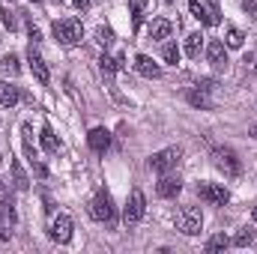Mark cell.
I'll list each match as a JSON object with an SVG mask.
<instances>
[{
    "label": "cell",
    "mask_w": 257,
    "mask_h": 254,
    "mask_svg": "<svg viewBox=\"0 0 257 254\" xmlns=\"http://www.w3.org/2000/svg\"><path fill=\"white\" fill-rule=\"evenodd\" d=\"M200 227H203V212H200L197 206H183V209L177 212V230H180V233L197 236Z\"/></svg>",
    "instance_id": "obj_3"
},
{
    "label": "cell",
    "mask_w": 257,
    "mask_h": 254,
    "mask_svg": "<svg viewBox=\"0 0 257 254\" xmlns=\"http://www.w3.org/2000/svg\"><path fill=\"white\" fill-rule=\"evenodd\" d=\"M200 24H206V27H218V24H221V9H218L215 0L203 3V21H200Z\"/></svg>",
    "instance_id": "obj_16"
},
{
    "label": "cell",
    "mask_w": 257,
    "mask_h": 254,
    "mask_svg": "<svg viewBox=\"0 0 257 254\" xmlns=\"http://www.w3.org/2000/svg\"><path fill=\"white\" fill-rule=\"evenodd\" d=\"M39 141H42V150H45V153H57V150H60V141H57V135H54L51 126H42Z\"/></svg>",
    "instance_id": "obj_18"
},
{
    "label": "cell",
    "mask_w": 257,
    "mask_h": 254,
    "mask_svg": "<svg viewBox=\"0 0 257 254\" xmlns=\"http://www.w3.org/2000/svg\"><path fill=\"white\" fill-rule=\"evenodd\" d=\"M251 218L257 221V206H251Z\"/></svg>",
    "instance_id": "obj_35"
},
{
    "label": "cell",
    "mask_w": 257,
    "mask_h": 254,
    "mask_svg": "<svg viewBox=\"0 0 257 254\" xmlns=\"http://www.w3.org/2000/svg\"><path fill=\"white\" fill-rule=\"evenodd\" d=\"M0 21H3V27H6V30H15V27H18V18H15V12H9V9H3V12H0Z\"/></svg>",
    "instance_id": "obj_28"
},
{
    "label": "cell",
    "mask_w": 257,
    "mask_h": 254,
    "mask_svg": "<svg viewBox=\"0 0 257 254\" xmlns=\"http://www.w3.org/2000/svg\"><path fill=\"white\" fill-rule=\"evenodd\" d=\"M51 30H54V39L60 45H78L84 39V24L78 18H60V21H54Z\"/></svg>",
    "instance_id": "obj_2"
},
{
    "label": "cell",
    "mask_w": 257,
    "mask_h": 254,
    "mask_svg": "<svg viewBox=\"0 0 257 254\" xmlns=\"http://www.w3.org/2000/svg\"><path fill=\"white\" fill-rule=\"evenodd\" d=\"M254 78H257V63H254Z\"/></svg>",
    "instance_id": "obj_36"
},
{
    "label": "cell",
    "mask_w": 257,
    "mask_h": 254,
    "mask_svg": "<svg viewBox=\"0 0 257 254\" xmlns=\"http://www.w3.org/2000/svg\"><path fill=\"white\" fill-rule=\"evenodd\" d=\"M27 63H30V72H33V78H36L42 87H48V81H51V72H48L45 60H42V54L33 48V42H30V51H27Z\"/></svg>",
    "instance_id": "obj_9"
},
{
    "label": "cell",
    "mask_w": 257,
    "mask_h": 254,
    "mask_svg": "<svg viewBox=\"0 0 257 254\" xmlns=\"http://www.w3.org/2000/svg\"><path fill=\"white\" fill-rule=\"evenodd\" d=\"M156 191H159V197L171 200V197H177V194L183 191V180H180V177H174V174L168 171V174H162V180H159Z\"/></svg>",
    "instance_id": "obj_10"
},
{
    "label": "cell",
    "mask_w": 257,
    "mask_h": 254,
    "mask_svg": "<svg viewBox=\"0 0 257 254\" xmlns=\"http://www.w3.org/2000/svg\"><path fill=\"white\" fill-rule=\"evenodd\" d=\"M197 194L209 203V206H224L230 200V191L224 189L221 183H200L197 186Z\"/></svg>",
    "instance_id": "obj_7"
},
{
    "label": "cell",
    "mask_w": 257,
    "mask_h": 254,
    "mask_svg": "<svg viewBox=\"0 0 257 254\" xmlns=\"http://www.w3.org/2000/svg\"><path fill=\"white\" fill-rule=\"evenodd\" d=\"M171 33H174V24H171L168 18H156V21L150 24V36H153V39H171Z\"/></svg>",
    "instance_id": "obj_17"
},
{
    "label": "cell",
    "mask_w": 257,
    "mask_h": 254,
    "mask_svg": "<svg viewBox=\"0 0 257 254\" xmlns=\"http://www.w3.org/2000/svg\"><path fill=\"white\" fill-rule=\"evenodd\" d=\"M248 135H251V138L257 141V123H251V126H248Z\"/></svg>",
    "instance_id": "obj_34"
},
{
    "label": "cell",
    "mask_w": 257,
    "mask_h": 254,
    "mask_svg": "<svg viewBox=\"0 0 257 254\" xmlns=\"http://www.w3.org/2000/svg\"><path fill=\"white\" fill-rule=\"evenodd\" d=\"M18 99H21V90L15 84H9V81H0V105L3 108H15Z\"/></svg>",
    "instance_id": "obj_14"
},
{
    "label": "cell",
    "mask_w": 257,
    "mask_h": 254,
    "mask_svg": "<svg viewBox=\"0 0 257 254\" xmlns=\"http://www.w3.org/2000/svg\"><path fill=\"white\" fill-rule=\"evenodd\" d=\"M227 245H230V239H227L224 233H215V236L206 239V254H218V251H224Z\"/></svg>",
    "instance_id": "obj_21"
},
{
    "label": "cell",
    "mask_w": 257,
    "mask_h": 254,
    "mask_svg": "<svg viewBox=\"0 0 257 254\" xmlns=\"http://www.w3.org/2000/svg\"><path fill=\"white\" fill-rule=\"evenodd\" d=\"M197 87L209 93V90H215V81H212V78H200V81H197Z\"/></svg>",
    "instance_id": "obj_31"
},
{
    "label": "cell",
    "mask_w": 257,
    "mask_h": 254,
    "mask_svg": "<svg viewBox=\"0 0 257 254\" xmlns=\"http://www.w3.org/2000/svg\"><path fill=\"white\" fill-rule=\"evenodd\" d=\"M87 144H90V150L93 153H108V147H111V132L108 129H102V126H96V129H90V135H87Z\"/></svg>",
    "instance_id": "obj_12"
},
{
    "label": "cell",
    "mask_w": 257,
    "mask_h": 254,
    "mask_svg": "<svg viewBox=\"0 0 257 254\" xmlns=\"http://www.w3.org/2000/svg\"><path fill=\"white\" fill-rule=\"evenodd\" d=\"M0 165H3V156H0Z\"/></svg>",
    "instance_id": "obj_37"
},
{
    "label": "cell",
    "mask_w": 257,
    "mask_h": 254,
    "mask_svg": "<svg viewBox=\"0 0 257 254\" xmlns=\"http://www.w3.org/2000/svg\"><path fill=\"white\" fill-rule=\"evenodd\" d=\"M165 3H174V0H165Z\"/></svg>",
    "instance_id": "obj_39"
},
{
    "label": "cell",
    "mask_w": 257,
    "mask_h": 254,
    "mask_svg": "<svg viewBox=\"0 0 257 254\" xmlns=\"http://www.w3.org/2000/svg\"><path fill=\"white\" fill-rule=\"evenodd\" d=\"M72 230H75V224H72L69 215H54L51 224H48V236H51L57 245H66V242L72 239Z\"/></svg>",
    "instance_id": "obj_8"
},
{
    "label": "cell",
    "mask_w": 257,
    "mask_h": 254,
    "mask_svg": "<svg viewBox=\"0 0 257 254\" xmlns=\"http://www.w3.org/2000/svg\"><path fill=\"white\" fill-rule=\"evenodd\" d=\"M186 99H189V105L192 108H200V111H212V99H209V93L206 90H200V87H194L186 93Z\"/></svg>",
    "instance_id": "obj_15"
},
{
    "label": "cell",
    "mask_w": 257,
    "mask_h": 254,
    "mask_svg": "<svg viewBox=\"0 0 257 254\" xmlns=\"http://www.w3.org/2000/svg\"><path fill=\"white\" fill-rule=\"evenodd\" d=\"M180 159H183V150H180V147L159 150L156 156H150V171H156V174H168V171H174V168L180 165Z\"/></svg>",
    "instance_id": "obj_5"
},
{
    "label": "cell",
    "mask_w": 257,
    "mask_h": 254,
    "mask_svg": "<svg viewBox=\"0 0 257 254\" xmlns=\"http://www.w3.org/2000/svg\"><path fill=\"white\" fill-rule=\"evenodd\" d=\"M72 3H75L78 9H87V6H90V0H72Z\"/></svg>",
    "instance_id": "obj_33"
},
{
    "label": "cell",
    "mask_w": 257,
    "mask_h": 254,
    "mask_svg": "<svg viewBox=\"0 0 257 254\" xmlns=\"http://www.w3.org/2000/svg\"><path fill=\"white\" fill-rule=\"evenodd\" d=\"M33 3H42V0H33Z\"/></svg>",
    "instance_id": "obj_38"
},
{
    "label": "cell",
    "mask_w": 257,
    "mask_h": 254,
    "mask_svg": "<svg viewBox=\"0 0 257 254\" xmlns=\"http://www.w3.org/2000/svg\"><path fill=\"white\" fill-rule=\"evenodd\" d=\"M254 242V230H248V227H242L233 239H230V245H239V248H245V245H251Z\"/></svg>",
    "instance_id": "obj_24"
},
{
    "label": "cell",
    "mask_w": 257,
    "mask_h": 254,
    "mask_svg": "<svg viewBox=\"0 0 257 254\" xmlns=\"http://www.w3.org/2000/svg\"><path fill=\"white\" fill-rule=\"evenodd\" d=\"M212 162L224 177H239V171H242V165L230 147H212Z\"/></svg>",
    "instance_id": "obj_4"
},
{
    "label": "cell",
    "mask_w": 257,
    "mask_h": 254,
    "mask_svg": "<svg viewBox=\"0 0 257 254\" xmlns=\"http://www.w3.org/2000/svg\"><path fill=\"white\" fill-rule=\"evenodd\" d=\"M135 69H138V75H144L150 81H159L162 78V66L153 63V57H147V54H138L135 57Z\"/></svg>",
    "instance_id": "obj_13"
},
{
    "label": "cell",
    "mask_w": 257,
    "mask_h": 254,
    "mask_svg": "<svg viewBox=\"0 0 257 254\" xmlns=\"http://www.w3.org/2000/svg\"><path fill=\"white\" fill-rule=\"evenodd\" d=\"M9 168H12V186H15L18 191H27V189H30V177L24 174V168H21L18 162H12Z\"/></svg>",
    "instance_id": "obj_19"
},
{
    "label": "cell",
    "mask_w": 257,
    "mask_h": 254,
    "mask_svg": "<svg viewBox=\"0 0 257 254\" xmlns=\"http://www.w3.org/2000/svg\"><path fill=\"white\" fill-rule=\"evenodd\" d=\"M0 69H3V72H9V75H18V72H21V63H18V57H15V54H6V57H3V63H0Z\"/></svg>",
    "instance_id": "obj_26"
},
{
    "label": "cell",
    "mask_w": 257,
    "mask_h": 254,
    "mask_svg": "<svg viewBox=\"0 0 257 254\" xmlns=\"http://www.w3.org/2000/svg\"><path fill=\"white\" fill-rule=\"evenodd\" d=\"M96 42H99L102 48H108V45L114 42V33H111V27H99V30H96Z\"/></svg>",
    "instance_id": "obj_27"
},
{
    "label": "cell",
    "mask_w": 257,
    "mask_h": 254,
    "mask_svg": "<svg viewBox=\"0 0 257 254\" xmlns=\"http://www.w3.org/2000/svg\"><path fill=\"white\" fill-rule=\"evenodd\" d=\"M57 3H63V0H57Z\"/></svg>",
    "instance_id": "obj_40"
},
{
    "label": "cell",
    "mask_w": 257,
    "mask_h": 254,
    "mask_svg": "<svg viewBox=\"0 0 257 254\" xmlns=\"http://www.w3.org/2000/svg\"><path fill=\"white\" fill-rule=\"evenodd\" d=\"M144 6H147V0H128V9H132V21H135V30L141 27V18H144Z\"/></svg>",
    "instance_id": "obj_25"
},
{
    "label": "cell",
    "mask_w": 257,
    "mask_h": 254,
    "mask_svg": "<svg viewBox=\"0 0 257 254\" xmlns=\"http://www.w3.org/2000/svg\"><path fill=\"white\" fill-rule=\"evenodd\" d=\"M242 9H245L248 15H254V12H257V3H254V0H242Z\"/></svg>",
    "instance_id": "obj_32"
},
{
    "label": "cell",
    "mask_w": 257,
    "mask_h": 254,
    "mask_svg": "<svg viewBox=\"0 0 257 254\" xmlns=\"http://www.w3.org/2000/svg\"><path fill=\"white\" fill-rule=\"evenodd\" d=\"M180 57H183V51H180L174 42H165V45H162V60H165V63L177 66L180 63Z\"/></svg>",
    "instance_id": "obj_22"
},
{
    "label": "cell",
    "mask_w": 257,
    "mask_h": 254,
    "mask_svg": "<svg viewBox=\"0 0 257 254\" xmlns=\"http://www.w3.org/2000/svg\"><path fill=\"white\" fill-rule=\"evenodd\" d=\"M206 60L212 63V69H227V48H224V42L221 39H212L209 45H206Z\"/></svg>",
    "instance_id": "obj_11"
},
{
    "label": "cell",
    "mask_w": 257,
    "mask_h": 254,
    "mask_svg": "<svg viewBox=\"0 0 257 254\" xmlns=\"http://www.w3.org/2000/svg\"><path fill=\"white\" fill-rule=\"evenodd\" d=\"M242 42H245L242 30H239V27H227V33H224V45H227V48H242Z\"/></svg>",
    "instance_id": "obj_23"
},
{
    "label": "cell",
    "mask_w": 257,
    "mask_h": 254,
    "mask_svg": "<svg viewBox=\"0 0 257 254\" xmlns=\"http://www.w3.org/2000/svg\"><path fill=\"white\" fill-rule=\"evenodd\" d=\"M90 215H93L96 221L108 224V227L117 224V206H114L111 194H108L105 189H99L96 194H93V200H90Z\"/></svg>",
    "instance_id": "obj_1"
},
{
    "label": "cell",
    "mask_w": 257,
    "mask_h": 254,
    "mask_svg": "<svg viewBox=\"0 0 257 254\" xmlns=\"http://www.w3.org/2000/svg\"><path fill=\"white\" fill-rule=\"evenodd\" d=\"M200 48H203V36H200V33H189V36H186V54H189L192 60H197V57H200Z\"/></svg>",
    "instance_id": "obj_20"
},
{
    "label": "cell",
    "mask_w": 257,
    "mask_h": 254,
    "mask_svg": "<svg viewBox=\"0 0 257 254\" xmlns=\"http://www.w3.org/2000/svg\"><path fill=\"white\" fill-rule=\"evenodd\" d=\"M30 168H33V174H36V177H42V180H45V177H48V168H45V165H42V162H33V165H30Z\"/></svg>",
    "instance_id": "obj_30"
},
{
    "label": "cell",
    "mask_w": 257,
    "mask_h": 254,
    "mask_svg": "<svg viewBox=\"0 0 257 254\" xmlns=\"http://www.w3.org/2000/svg\"><path fill=\"white\" fill-rule=\"evenodd\" d=\"M144 212H147V197H144V191L132 189L126 206H123V218H126V224H138V221L144 218Z\"/></svg>",
    "instance_id": "obj_6"
},
{
    "label": "cell",
    "mask_w": 257,
    "mask_h": 254,
    "mask_svg": "<svg viewBox=\"0 0 257 254\" xmlns=\"http://www.w3.org/2000/svg\"><path fill=\"white\" fill-rule=\"evenodd\" d=\"M189 9H192V15L197 21H203V3L200 0H189Z\"/></svg>",
    "instance_id": "obj_29"
}]
</instances>
